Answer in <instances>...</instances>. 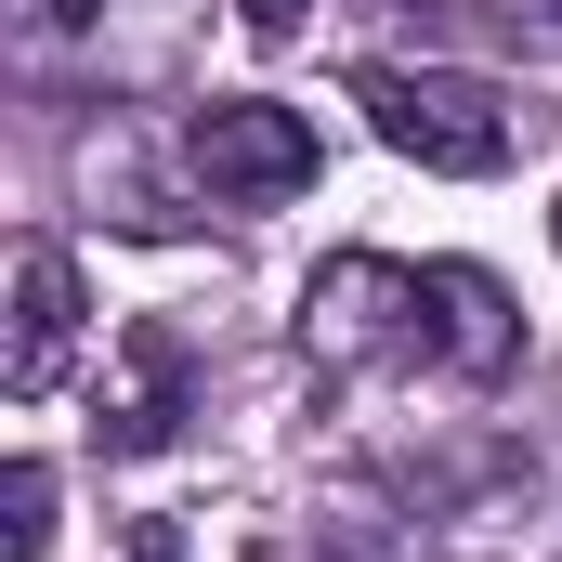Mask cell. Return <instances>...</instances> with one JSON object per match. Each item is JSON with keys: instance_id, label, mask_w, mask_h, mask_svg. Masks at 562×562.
<instances>
[{"instance_id": "obj_1", "label": "cell", "mask_w": 562, "mask_h": 562, "mask_svg": "<svg viewBox=\"0 0 562 562\" xmlns=\"http://www.w3.org/2000/svg\"><path fill=\"white\" fill-rule=\"evenodd\" d=\"M353 105H367V132L393 144V157H419L445 183H484V170H510V144H524V105H497V92L458 79V66H353Z\"/></svg>"}, {"instance_id": "obj_2", "label": "cell", "mask_w": 562, "mask_h": 562, "mask_svg": "<svg viewBox=\"0 0 562 562\" xmlns=\"http://www.w3.org/2000/svg\"><path fill=\"white\" fill-rule=\"evenodd\" d=\"M301 353H314V367H431V288H419V262L340 249L327 276L301 288Z\"/></svg>"}, {"instance_id": "obj_3", "label": "cell", "mask_w": 562, "mask_h": 562, "mask_svg": "<svg viewBox=\"0 0 562 562\" xmlns=\"http://www.w3.org/2000/svg\"><path fill=\"white\" fill-rule=\"evenodd\" d=\"M183 157H196V183H210L223 210H276V196H301V183L327 170L314 119H301V105H262V92L196 105V119H183Z\"/></svg>"}, {"instance_id": "obj_4", "label": "cell", "mask_w": 562, "mask_h": 562, "mask_svg": "<svg viewBox=\"0 0 562 562\" xmlns=\"http://www.w3.org/2000/svg\"><path fill=\"white\" fill-rule=\"evenodd\" d=\"M196 419V353H183V327H119V353H105V393H92V445L105 458H157L170 431Z\"/></svg>"}, {"instance_id": "obj_5", "label": "cell", "mask_w": 562, "mask_h": 562, "mask_svg": "<svg viewBox=\"0 0 562 562\" xmlns=\"http://www.w3.org/2000/svg\"><path fill=\"white\" fill-rule=\"evenodd\" d=\"M419 288H431V367L445 380H510L524 367V314L484 262H419Z\"/></svg>"}, {"instance_id": "obj_6", "label": "cell", "mask_w": 562, "mask_h": 562, "mask_svg": "<svg viewBox=\"0 0 562 562\" xmlns=\"http://www.w3.org/2000/svg\"><path fill=\"white\" fill-rule=\"evenodd\" d=\"M66 353H79V262L66 249H26L13 262V340H0V393H53L66 380Z\"/></svg>"}, {"instance_id": "obj_7", "label": "cell", "mask_w": 562, "mask_h": 562, "mask_svg": "<svg viewBox=\"0 0 562 562\" xmlns=\"http://www.w3.org/2000/svg\"><path fill=\"white\" fill-rule=\"evenodd\" d=\"M431 26H458V40H484V53H524V66L562 53V0H431Z\"/></svg>"}, {"instance_id": "obj_8", "label": "cell", "mask_w": 562, "mask_h": 562, "mask_svg": "<svg viewBox=\"0 0 562 562\" xmlns=\"http://www.w3.org/2000/svg\"><path fill=\"white\" fill-rule=\"evenodd\" d=\"M0 510H13V537H0L13 562L53 550V471H40V458H13V471H0Z\"/></svg>"}, {"instance_id": "obj_9", "label": "cell", "mask_w": 562, "mask_h": 562, "mask_svg": "<svg viewBox=\"0 0 562 562\" xmlns=\"http://www.w3.org/2000/svg\"><path fill=\"white\" fill-rule=\"evenodd\" d=\"M301 13H314V0H236V26H249V40H301Z\"/></svg>"}, {"instance_id": "obj_10", "label": "cell", "mask_w": 562, "mask_h": 562, "mask_svg": "<svg viewBox=\"0 0 562 562\" xmlns=\"http://www.w3.org/2000/svg\"><path fill=\"white\" fill-rule=\"evenodd\" d=\"M249 562H301V550H249ZM314 562H367V550H314Z\"/></svg>"}, {"instance_id": "obj_11", "label": "cell", "mask_w": 562, "mask_h": 562, "mask_svg": "<svg viewBox=\"0 0 562 562\" xmlns=\"http://www.w3.org/2000/svg\"><path fill=\"white\" fill-rule=\"evenodd\" d=\"M550 249H562V210H550Z\"/></svg>"}]
</instances>
